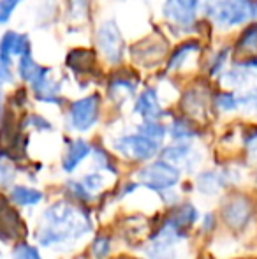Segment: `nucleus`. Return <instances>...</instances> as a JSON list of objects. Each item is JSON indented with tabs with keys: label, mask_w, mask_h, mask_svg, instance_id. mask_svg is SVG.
<instances>
[{
	"label": "nucleus",
	"mask_w": 257,
	"mask_h": 259,
	"mask_svg": "<svg viewBox=\"0 0 257 259\" xmlns=\"http://www.w3.org/2000/svg\"><path fill=\"white\" fill-rule=\"evenodd\" d=\"M100 115V96L99 94H90L78 101H72L69 104L67 120L72 131L85 133L90 131L97 123Z\"/></svg>",
	"instance_id": "5"
},
{
	"label": "nucleus",
	"mask_w": 257,
	"mask_h": 259,
	"mask_svg": "<svg viewBox=\"0 0 257 259\" xmlns=\"http://www.w3.org/2000/svg\"><path fill=\"white\" fill-rule=\"evenodd\" d=\"M102 184H104L102 177H100V175H97V173H93V175H86L85 180H83V187H85L88 192H92V191H99V189L102 187Z\"/></svg>",
	"instance_id": "35"
},
{
	"label": "nucleus",
	"mask_w": 257,
	"mask_h": 259,
	"mask_svg": "<svg viewBox=\"0 0 257 259\" xmlns=\"http://www.w3.org/2000/svg\"><path fill=\"white\" fill-rule=\"evenodd\" d=\"M90 228H92V222L86 211L60 201L44 211L37 240L44 247L59 245L69 240L81 238L90 231Z\"/></svg>",
	"instance_id": "1"
},
{
	"label": "nucleus",
	"mask_w": 257,
	"mask_h": 259,
	"mask_svg": "<svg viewBox=\"0 0 257 259\" xmlns=\"http://www.w3.org/2000/svg\"><path fill=\"white\" fill-rule=\"evenodd\" d=\"M204 14L217 28L229 30L255 20V0H210Z\"/></svg>",
	"instance_id": "2"
},
{
	"label": "nucleus",
	"mask_w": 257,
	"mask_h": 259,
	"mask_svg": "<svg viewBox=\"0 0 257 259\" xmlns=\"http://www.w3.org/2000/svg\"><path fill=\"white\" fill-rule=\"evenodd\" d=\"M137 87V78L132 74H124V72H118L111 78V81L108 83V94L115 103H125L127 99L136 94Z\"/></svg>",
	"instance_id": "14"
},
{
	"label": "nucleus",
	"mask_w": 257,
	"mask_h": 259,
	"mask_svg": "<svg viewBox=\"0 0 257 259\" xmlns=\"http://www.w3.org/2000/svg\"><path fill=\"white\" fill-rule=\"evenodd\" d=\"M137 133L143 134V136H146L148 140H151V141H155V143L161 145L162 140L166 138L168 129H166L159 120H143V122L137 125Z\"/></svg>",
	"instance_id": "26"
},
{
	"label": "nucleus",
	"mask_w": 257,
	"mask_h": 259,
	"mask_svg": "<svg viewBox=\"0 0 257 259\" xmlns=\"http://www.w3.org/2000/svg\"><path fill=\"white\" fill-rule=\"evenodd\" d=\"M137 178L143 185H146L148 189H153V191H164L169 189L178 182L180 171L176 166L169 164L168 160L161 159L150 162L146 166H143L137 171Z\"/></svg>",
	"instance_id": "6"
},
{
	"label": "nucleus",
	"mask_w": 257,
	"mask_h": 259,
	"mask_svg": "<svg viewBox=\"0 0 257 259\" xmlns=\"http://www.w3.org/2000/svg\"><path fill=\"white\" fill-rule=\"evenodd\" d=\"M25 125H32V127H35L37 131H49V129H52V123H49L46 118H42V116H39V115H30L27 120H25Z\"/></svg>",
	"instance_id": "36"
},
{
	"label": "nucleus",
	"mask_w": 257,
	"mask_h": 259,
	"mask_svg": "<svg viewBox=\"0 0 257 259\" xmlns=\"http://www.w3.org/2000/svg\"><path fill=\"white\" fill-rule=\"evenodd\" d=\"M199 50H201V42L194 41V39L178 45L168 58V72H173V71L176 72L178 69H182Z\"/></svg>",
	"instance_id": "19"
},
{
	"label": "nucleus",
	"mask_w": 257,
	"mask_h": 259,
	"mask_svg": "<svg viewBox=\"0 0 257 259\" xmlns=\"http://www.w3.org/2000/svg\"><path fill=\"white\" fill-rule=\"evenodd\" d=\"M90 152H92V147H90L85 140L71 141V145L67 147V152H65V155H64L62 167L67 173H71V171H74L76 167L79 166L81 160H85L86 157L90 155Z\"/></svg>",
	"instance_id": "21"
},
{
	"label": "nucleus",
	"mask_w": 257,
	"mask_h": 259,
	"mask_svg": "<svg viewBox=\"0 0 257 259\" xmlns=\"http://www.w3.org/2000/svg\"><path fill=\"white\" fill-rule=\"evenodd\" d=\"M32 90H34V96L41 103H49V104H59L60 101V92H62V85L57 81L52 76V71L46 69L34 83H32Z\"/></svg>",
	"instance_id": "13"
},
{
	"label": "nucleus",
	"mask_w": 257,
	"mask_h": 259,
	"mask_svg": "<svg viewBox=\"0 0 257 259\" xmlns=\"http://www.w3.org/2000/svg\"><path fill=\"white\" fill-rule=\"evenodd\" d=\"M168 42L164 41L159 35H148L143 41L136 42V45L130 48V57L141 65H155L161 62V58L166 55V50H168Z\"/></svg>",
	"instance_id": "9"
},
{
	"label": "nucleus",
	"mask_w": 257,
	"mask_h": 259,
	"mask_svg": "<svg viewBox=\"0 0 257 259\" xmlns=\"http://www.w3.org/2000/svg\"><path fill=\"white\" fill-rule=\"evenodd\" d=\"M234 94H236V99H238V108L245 109V111L252 113V115H257V71L255 69H252L250 74L247 76V79L238 87Z\"/></svg>",
	"instance_id": "15"
},
{
	"label": "nucleus",
	"mask_w": 257,
	"mask_h": 259,
	"mask_svg": "<svg viewBox=\"0 0 257 259\" xmlns=\"http://www.w3.org/2000/svg\"><path fill=\"white\" fill-rule=\"evenodd\" d=\"M134 113L139 115L143 120H161L164 115L162 103L159 99V90L155 87H146L141 90L134 103Z\"/></svg>",
	"instance_id": "11"
},
{
	"label": "nucleus",
	"mask_w": 257,
	"mask_h": 259,
	"mask_svg": "<svg viewBox=\"0 0 257 259\" xmlns=\"http://www.w3.org/2000/svg\"><path fill=\"white\" fill-rule=\"evenodd\" d=\"M30 39L27 34H21L16 30H7L0 37V58L13 60V57H21V55L30 53Z\"/></svg>",
	"instance_id": "12"
},
{
	"label": "nucleus",
	"mask_w": 257,
	"mask_h": 259,
	"mask_svg": "<svg viewBox=\"0 0 257 259\" xmlns=\"http://www.w3.org/2000/svg\"><path fill=\"white\" fill-rule=\"evenodd\" d=\"M90 0H67V9H69V16L72 20L79 21V20H85L88 16V11H90Z\"/></svg>",
	"instance_id": "29"
},
{
	"label": "nucleus",
	"mask_w": 257,
	"mask_h": 259,
	"mask_svg": "<svg viewBox=\"0 0 257 259\" xmlns=\"http://www.w3.org/2000/svg\"><path fill=\"white\" fill-rule=\"evenodd\" d=\"M25 231H27V228H25L18 211L13 210L7 205L6 199L0 196V238L4 242H11V240L21 238Z\"/></svg>",
	"instance_id": "10"
},
{
	"label": "nucleus",
	"mask_w": 257,
	"mask_h": 259,
	"mask_svg": "<svg viewBox=\"0 0 257 259\" xmlns=\"http://www.w3.org/2000/svg\"><path fill=\"white\" fill-rule=\"evenodd\" d=\"M213 103H215L217 109H220L224 113L236 111L238 109V99L234 92H219L215 96V99H213Z\"/></svg>",
	"instance_id": "28"
},
{
	"label": "nucleus",
	"mask_w": 257,
	"mask_h": 259,
	"mask_svg": "<svg viewBox=\"0 0 257 259\" xmlns=\"http://www.w3.org/2000/svg\"><path fill=\"white\" fill-rule=\"evenodd\" d=\"M234 50H236L238 55H241L245 58L257 57V18L252 20V23H248L240 32Z\"/></svg>",
	"instance_id": "20"
},
{
	"label": "nucleus",
	"mask_w": 257,
	"mask_h": 259,
	"mask_svg": "<svg viewBox=\"0 0 257 259\" xmlns=\"http://www.w3.org/2000/svg\"><path fill=\"white\" fill-rule=\"evenodd\" d=\"M227 184L226 173H217V171H204L197 178V187L204 194H215L217 191Z\"/></svg>",
	"instance_id": "23"
},
{
	"label": "nucleus",
	"mask_w": 257,
	"mask_h": 259,
	"mask_svg": "<svg viewBox=\"0 0 257 259\" xmlns=\"http://www.w3.org/2000/svg\"><path fill=\"white\" fill-rule=\"evenodd\" d=\"M247 152L252 160H257V136L252 138V140L247 143Z\"/></svg>",
	"instance_id": "38"
},
{
	"label": "nucleus",
	"mask_w": 257,
	"mask_h": 259,
	"mask_svg": "<svg viewBox=\"0 0 257 259\" xmlns=\"http://www.w3.org/2000/svg\"><path fill=\"white\" fill-rule=\"evenodd\" d=\"M46 69L48 67H44V65L37 64V62L34 60L32 53L21 55L20 60H18V76H20L23 81L30 83V85L46 71Z\"/></svg>",
	"instance_id": "22"
},
{
	"label": "nucleus",
	"mask_w": 257,
	"mask_h": 259,
	"mask_svg": "<svg viewBox=\"0 0 257 259\" xmlns=\"http://www.w3.org/2000/svg\"><path fill=\"white\" fill-rule=\"evenodd\" d=\"M168 131H169V134H171L173 140H176V141H189L199 134L194 125V122L189 118V116H185V118H175Z\"/></svg>",
	"instance_id": "24"
},
{
	"label": "nucleus",
	"mask_w": 257,
	"mask_h": 259,
	"mask_svg": "<svg viewBox=\"0 0 257 259\" xmlns=\"http://www.w3.org/2000/svg\"><path fill=\"white\" fill-rule=\"evenodd\" d=\"M183 109H185L187 116L194 118L197 115H204V109H206V99L201 92H187L185 99H183Z\"/></svg>",
	"instance_id": "27"
},
{
	"label": "nucleus",
	"mask_w": 257,
	"mask_h": 259,
	"mask_svg": "<svg viewBox=\"0 0 257 259\" xmlns=\"http://www.w3.org/2000/svg\"><path fill=\"white\" fill-rule=\"evenodd\" d=\"M23 0H0V25H6Z\"/></svg>",
	"instance_id": "31"
},
{
	"label": "nucleus",
	"mask_w": 257,
	"mask_h": 259,
	"mask_svg": "<svg viewBox=\"0 0 257 259\" xmlns=\"http://www.w3.org/2000/svg\"><path fill=\"white\" fill-rule=\"evenodd\" d=\"M199 11H201V0H164L161 7L162 18L173 28L182 32L194 30Z\"/></svg>",
	"instance_id": "3"
},
{
	"label": "nucleus",
	"mask_w": 257,
	"mask_h": 259,
	"mask_svg": "<svg viewBox=\"0 0 257 259\" xmlns=\"http://www.w3.org/2000/svg\"><path fill=\"white\" fill-rule=\"evenodd\" d=\"M13 81V60L0 58V87Z\"/></svg>",
	"instance_id": "34"
},
{
	"label": "nucleus",
	"mask_w": 257,
	"mask_h": 259,
	"mask_svg": "<svg viewBox=\"0 0 257 259\" xmlns=\"http://www.w3.org/2000/svg\"><path fill=\"white\" fill-rule=\"evenodd\" d=\"M97 48L100 50L102 57L108 64L118 65L124 60L125 53V41L118 23L115 20H106L97 28Z\"/></svg>",
	"instance_id": "4"
},
{
	"label": "nucleus",
	"mask_w": 257,
	"mask_h": 259,
	"mask_svg": "<svg viewBox=\"0 0 257 259\" xmlns=\"http://www.w3.org/2000/svg\"><path fill=\"white\" fill-rule=\"evenodd\" d=\"M229 53H231V48H224L213 55V58L210 60V76L222 74L224 65L227 64V58H229Z\"/></svg>",
	"instance_id": "30"
},
{
	"label": "nucleus",
	"mask_w": 257,
	"mask_h": 259,
	"mask_svg": "<svg viewBox=\"0 0 257 259\" xmlns=\"http://www.w3.org/2000/svg\"><path fill=\"white\" fill-rule=\"evenodd\" d=\"M13 257L14 259H42L39 250L35 249V247L28 245V243H20V245H16V249H14V252H13Z\"/></svg>",
	"instance_id": "32"
},
{
	"label": "nucleus",
	"mask_w": 257,
	"mask_h": 259,
	"mask_svg": "<svg viewBox=\"0 0 257 259\" xmlns=\"http://www.w3.org/2000/svg\"><path fill=\"white\" fill-rule=\"evenodd\" d=\"M254 215L250 198L243 194H233L224 201L222 219L231 229H243Z\"/></svg>",
	"instance_id": "8"
},
{
	"label": "nucleus",
	"mask_w": 257,
	"mask_h": 259,
	"mask_svg": "<svg viewBox=\"0 0 257 259\" xmlns=\"http://www.w3.org/2000/svg\"><path fill=\"white\" fill-rule=\"evenodd\" d=\"M92 252L97 259H104L110 252V238L108 236H99L92 243Z\"/></svg>",
	"instance_id": "33"
},
{
	"label": "nucleus",
	"mask_w": 257,
	"mask_h": 259,
	"mask_svg": "<svg viewBox=\"0 0 257 259\" xmlns=\"http://www.w3.org/2000/svg\"><path fill=\"white\" fill-rule=\"evenodd\" d=\"M11 199L20 206H34L42 201V192L30 187H23V185H16L11 189Z\"/></svg>",
	"instance_id": "25"
},
{
	"label": "nucleus",
	"mask_w": 257,
	"mask_h": 259,
	"mask_svg": "<svg viewBox=\"0 0 257 259\" xmlns=\"http://www.w3.org/2000/svg\"><path fill=\"white\" fill-rule=\"evenodd\" d=\"M95 53L86 48H76L67 55V65L74 74H92L95 71Z\"/></svg>",
	"instance_id": "17"
},
{
	"label": "nucleus",
	"mask_w": 257,
	"mask_h": 259,
	"mask_svg": "<svg viewBox=\"0 0 257 259\" xmlns=\"http://www.w3.org/2000/svg\"><path fill=\"white\" fill-rule=\"evenodd\" d=\"M162 159L168 160L173 166H185V167H192L197 162L199 155L197 152L190 147L185 141H178V143L171 145V147H166L162 150Z\"/></svg>",
	"instance_id": "16"
},
{
	"label": "nucleus",
	"mask_w": 257,
	"mask_h": 259,
	"mask_svg": "<svg viewBox=\"0 0 257 259\" xmlns=\"http://www.w3.org/2000/svg\"><path fill=\"white\" fill-rule=\"evenodd\" d=\"M195 219H197V210L190 203H187V205L176 206L166 222L169 226H173L182 236H187V231H189V228L195 222Z\"/></svg>",
	"instance_id": "18"
},
{
	"label": "nucleus",
	"mask_w": 257,
	"mask_h": 259,
	"mask_svg": "<svg viewBox=\"0 0 257 259\" xmlns=\"http://www.w3.org/2000/svg\"><path fill=\"white\" fill-rule=\"evenodd\" d=\"M113 148L120 155L127 157L130 160H137V162H144L150 160L157 155L159 143L148 140L143 134H127V136H120L115 140Z\"/></svg>",
	"instance_id": "7"
},
{
	"label": "nucleus",
	"mask_w": 257,
	"mask_h": 259,
	"mask_svg": "<svg viewBox=\"0 0 257 259\" xmlns=\"http://www.w3.org/2000/svg\"><path fill=\"white\" fill-rule=\"evenodd\" d=\"M14 178V169L9 164L0 160V185H9Z\"/></svg>",
	"instance_id": "37"
}]
</instances>
